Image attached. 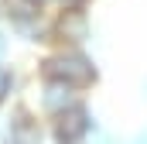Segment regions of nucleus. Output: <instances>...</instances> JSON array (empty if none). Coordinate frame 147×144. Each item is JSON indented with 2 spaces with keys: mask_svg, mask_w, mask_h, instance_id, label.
<instances>
[{
  "mask_svg": "<svg viewBox=\"0 0 147 144\" xmlns=\"http://www.w3.org/2000/svg\"><path fill=\"white\" fill-rule=\"evenodd\" d=\"M41 72H45V79H58V82H65L72 89H82V86H89L96 79L92 58L82 48H72V45H58V52L41 62Z\"/></svg>",
  "mask_w": 147,
  "mask_h": 144,
  "instance_id": "1",
  "label": "nucleus"
},
{
  "mask_svg": "<svg viewBox=\"0 0 147 144\" xmlns=\"http://www.w3.org/2000/svg\"><path fill=\"white\" fill-rule=\"evenodd\" d=\"M86 38H89V14H86V7H65V10L51 14V41L82 48Z\"/></svg>",
  "mask_w": 147,
  "mask_h": 144,
  "instance_id": "2",
  "label": "nucleus"
},
{
  "mask_svg": "<svg viewBox=\"0 0 147 144\" xmlns=\"http://www.w3.org/2000/svg\"><path fill=\"white\" fill-rule=\"evenodd\" d=\"M34 7L41 10H48V14H55V10H65V7H86V0H31Z\"/></svg>",
  "mask_w": 147,
  "mask_h": 144,
  "instance_id": "3",
  "label": "nucleus"
},
{
  "mask_svg": "<svg viewBox=\"0 0 147 144\" xmlns=\"http://www.w3.org/2000/svg\"><path fill=\"white\" fill-rule=\"evenodd\" d=\"M10 86H14V75H10V69H7V65L0 62V100H3L7 93H10Z\"/></svg>",
  "mask_w": 147,
  "mask_h": 144,
  "instance_id": "4",
  "label": "nucleus"
},
{
  "mask_svg": "<svg viewBox=\"0 0 147 144\" xmlns=\"http://www.w3.org/2000/svg\"><path fill=\"white\" fill-rule=\"evenodd\" d=\"M3 52H7V41H3V35H0V62H3Z\"/></svg>",
  "mask_w": 147,
  "mask_h": 144,
  "instance_id": "5",
  "label": "nucleus"
}]
</instances>
